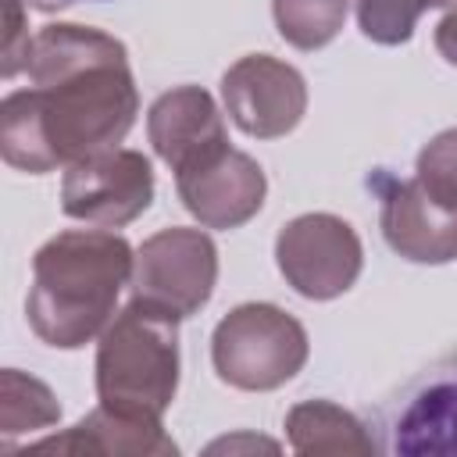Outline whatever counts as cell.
<instances>
[{"label":"cell","mask_w":457,"mask_h":457,"mask_svg":"<svg viewBox=\"0 0 457 457\" xmlns=\"http://www.w3.org/2000/svg\"><path fill=\"white\" fill-rule=\"evenodd\" d=\"M29 89L0 104V154L11 168L46 175L118 146L139 114L121 39L89 25H46L32 39Z\"/></svg>","instance_id":"6da1fadb"},{"label":"cell","mask_w":457,"mask_h":457,"mask_svg":"<svg viewBox=\"0 0 457 457\" xmlns=\"http://www.w3.org/2000/svg\"><path fill=\"white\" fill-rule=\"evenodd\" d=\"M132 264V246L107 228H71L46 239L32 257L25 296L32 332L57 350L93 343L111 325Z\"/></svg>","instance_id":"7a4b0ae2"},{"label":"cell","mask_w":457,"mask_h":457,"mask_svg":"<svg viewBox=\"0 0 457 457\" xmlns=\"http://www.w3.org/2000/svg\"><path fill=\"white\" fill-rule=\"evenodd\" d=\"M175 314L132 296L96 343V400L118 414L161 421L179 389Z\"/></svg>","instance_id":"3957f363"},{"label":"cell","mask_w":457,"mask_h":457,"mask_svg":"<svg viewBox=\"0 0 457 457\" xmlns=\"http://www.w3.org/2000/svg\"><path fill=\"white\" fill-rule=\"evenodd\" d=\"M311 343L303 325L275 303L232 307L211 336V361L221 382L243 393L286 386L307 364Z\"/></svg>","instance_id":"277c9868"},{"label":"cell","mask_w":457,"mask_h":457,"mask_svg":"<svg viewBox=\"0 0 457 457\" xmlns=\"http://www.w3.org/2000/svg\"><path fill=\"white\" fill-rule=\"evenodd\" d=\"M275 264L300 296L336 300L357 282L364 246L350 221L328 211H311L278 228Z\"/></svg>","instance_id":"5b68a950"},{"label":"cell","mask_w":457,"mask_h":457,"mask_svg":"<svg viewBox=\"0 0 457 457\" xmlns=\"http://www.w3.org/2000/svg\"><path fill=\"white\" fill-rule=\"evenodd\" d=\"M218 282V246L204 228H161L136 250L132 289L139 300L189 318L196 314Z\"/></svg>","instance_id":"8992f818"},{"label":"cell","mask_w":457,"mask_h":457,"mask_svg":"<svg viewBox=\"0 0 457 457\" xmlns=\"http://www.w3.org/2000/svg\"><path fill=\"white\" fill-rule=\"evenodd\" d=\"M154 200V168L139 150L111 146L64 168L61 211L75 221L121 228Z\"/></svg>","instance_id":"52a82bcc"},{"label":"cell","mask_w":457,"mask_h":457,"mask_svg":"<svg viewBox=\"0 0 457 457\" xmlns=\"http://www.w3.org/2000/svg\"><path fill=\"white\" fill-rule=\"evenodd\" d=\"M368 189L378 196V225L393 253L414 264L457 261V207L436 200L418 179L371 171Z\"/></svg>","instance_id":"ba28073f"},{"label":"cell","mask_w":457,"mask_h":457,"mask_svg":"<svg viewBox=\"0 0 457 457\" xmlns=\"http://www.w3.org/2000/svg\"><path fill=\"white\" fill-rule=\"evenodd\" d=\"M221 100L236 129L253 139H278L300 125L307 82L293 64L271 54H246L221 75Z\"/></svg>","instance_id":"9c48e42d"},{"label":"cell","mask_w":457,"mask_h":457,"mask_svg":"<svg viewBox=\"0 0 457 457\" xmlns=\"http://www.w3.org/2000/svg\"><path fill=\"white\" fill-rule=\"evenodd\" d=\"M175 189L182 207L204 228H239L261 211L268 179L250 154L225 143L214 154L179 168Z\"/></svg>","instance_id":"30bf717a"},{"label":"cell","mask_w":457,"mask_h":457,"mask_svg":"<svg viewBox=\"0 0 457 457\" xmlns=\"http://www.w3.org/2000/svg\"><path fill=\"white\" fill-rule=\"evenodd\" d=\"M146 136L154 154L171 168H186L228 143L214 96L200 86H175L150 104Z\"/></svg>","instance_id":"8fae6325"},{"label":"cell","mask_w":457,"mask_h":457,"mask_svg":"<svg viewBox=\"0 0 457 457\" xmlns=\"http://www.w3.org/2000/svg\"><path fill=\"white\" fill-rule=\"evenodd\" d=\"M36 450H61V453H104V457H171L179 453L175 439L164 432L161 421H143L118 414L104 403H96L86 418H79L71 428L36 439Z\"/></svg>","instance_id":"7c38bea8"},{"label":"cell","mask_w":457,"mask_h":457,"mask_svg":"<svg viewBox=\"0 0 457 457\" xmlns=\"http://www.w3.org/2000/svg\"><path fill=\"white\" fill-rule=\"evenodd\" d=\"M389 450L411 457L457 453V375L443 371L411 393L389 428Z\"/></svg>","instance_id":"4fadbf2b"},{"label":"cell","mask_w":457,"mask_h":457,"mask_svg":"<svg viewBox=\"0 0 457 457\" xmlns=\"http://www.w3.org/2000/svg\"><path fill=\"white\" fill-rule=\"evenodd\" d=\"M286 436L296 453H371L364 421L332 400H303L286 414Z\"/></svg>","instance_id":"5bb4252c"},{"label":"cell","mask_w":457,"mask_h":457,"mask_svg":"<svg viewBox=\"0 0 457 457\" xmlns=\"http://www.w3.org/2000/svg\"><path fill=\"white\" fill-rule=\"evenodd\" d=\"M61 421V403L46 382L36 375H25L18 368H4L0 375V432L4 446L11 450L18 436H29L36 428H50Z\"/></svg>","instance_id":"9a60e30c"},{"label":"cell","mask_w":457,"mask_h":457,"mask_svg":"<svg viewBox=\"0 0 457 457\" xmlns=\"http://www.w3.org/2000/svg\"><path fill=\"white\" fill-rule=\"evenodd\" d=\"M350 0H271L278 36L296 50H321L328 46L343 21Z\"/></svg>","instance_id":"2e32d148"},{"label":"cell","mask_w":457,"mask_h":457,"mask_svg":"<svg viewBox=\"0 0 457 457\" xmlns=\"http://www.w3.org/2000/svg\"><path fill=\"white\" fill-rule=\"evenodd\" d=\"M432 7H439V0H357V25L371 43L400 46Z\"/></svg>","instance_id":"e0dca14e"},{"label":"cell","mask_w":457,"mask_h":457,"mask_svg":"<svg viewBox=\"0 0 457 457\" xmlns=\"http://www.w3.org/2000/svg\"><path fill=\"white\" fill-rule=\"evenodd\" d=\"M414 179H418L436 200L457 207V129H446V132L432 136V139L418 150Z\"/></svg>","instance_id":"ac0fdd59"},{"label":"cell","mask_w":457,"mask_h":457,"mask_svg":"<svg viewBox=\"0 0 457 457\" xmlns=\"http://www.w3.org/2000/svg\"><path fill=\"white\" fill-rule=\"evenodd\" d=\"M32 39L36 36H29L25 4L21 0H7V29H4V46H0V75L4 79H14L18 71L29 68Z\"/></svg>","instance_id":"d6986e66"},{"label":"cell","mask_w":457,"mask_h":457,"mask_svg":"<svg viewBox=\"0 0 457 457\" xmlns=\"http://www.w3.org/2000/svg\"><path fill=\"white\" fill-rule=\"evenodd\" d=\"M443 18L436 25V50L443 54L446 64L457 68V0H439Z\"/></svg>","instance_id":"ffe728a7"},{"label":"cell","mask_w":457,"mask_h":457,"mask_svg":"<svg viewBox=\"0 0 457 457\" xmlns=\"http://www.w3.org/2000/svg\"><path fill=\"white\" fill-rule=\"evenodd\" d=\"M221 450H228V453H236V450H278V443H275V439H261V436H246V432H239V436L214 439V443L207 446V453H221Z\"/></svg>","instance_id":"44dd1931"},{"label":"cell","mask_w":457,"mask_h":457,"mask_svg":"<svg viewBox=\"0 0 457 457\" xmlns=\"http://www.w3.org/2000/svg\"><path fill=\"white\" fill-rule=\"evenodd\" d=\"M29 7H39V11H57V7H68V4H79V0H21Z\"/></svg>","instance_id":"7402d4cb"}]
</instances>
